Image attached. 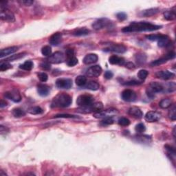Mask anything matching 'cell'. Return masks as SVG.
<instances>
[{"mask_svg": "<svg viewBox=\"0 0 176 176\" xmlns=\"http://www.w3.org/2000/svg\"><path fill=\"white\" fill-rule=\"evenodd\" d=\"M161 28V26L154 25L145 21H140V22H132L129 26L125 27L122 31L125 33L145 32V31L151 32V31L159 30Z\"/></svg>", "mask_w": 176, "mask_h": 176, "instance_id": "obj_1", "label": "cell"}, {"mask_svg": "<svg viewBox=\"0 0 176 176\" xmlns=\"http://www.w3.org/2000/svg\"><path fill=\"white\" fill-rule=\"evenodd\" d=\"M72 102V97L65 93H61L56 95L52 100L51 107H69Z\"/></svg>", "mask_w": 176, "mask_h": 176, "instance_id": "obj_2", "label": "cell"}, {"mask_svg": "<svg viewBox=\"0 0 176 176\" xmlns=\"http://www.w3.org/2000/svg\"><path fill=\"white\" fill-rule=\"evenodd\" d=\"M103 108V103L101 102H96L92 103L91 105L85 107H80L77 109V112L81 113V114H90V113H95L102 110Z\"/></svg>", "mask_w": 176, "mask_h": 176, "instance_id": "obj_3", "label": "cell"}, {"mask_svg": "<svg viewBox=\"0 0 176 176\" xmlns=\"http://www.w3.org/2000/svg\"><path fill=\"white\" fill-rule=\"evenodd\" d=\"M118 111L117 109L114 108L107 109L105 110H101L94 114V117L96 118H112L114 116L118 114Z\"/></svg>", "mask_w": 176, "mask_h": 176, "instance_id": "obj_4", "label": "cell"}, {"mask_svg": "<svg viewBox=\"0 0 176 176\" xmlns=\"http://www.w3.org/2000/svg\"><path fill=\"white\" fill-rule=\"evenodd\" d=\"M112 26V21L107 18H101L98 19L95 22H94L92 24L93 28L96 30H101V29H103L105 28H110Z\"/></svg>", "mask_w": 176, "mask_h": 176, "instance_id": "obj_5", "label": "cell"}, {"mask_svg": "<svg viewBox=\"0 0 176 176\" xmlns=\"http://www.w3.org/2000/svg\"><path fill=\"white\" fill-rule=\"evenodd\" d=\"M94 99L89 94H83L79 96L77 99V104L79 107H85L94 103Z\"/></svg>", "mask_w": 176, "mask_h": 176, "instance_id": "obj_6", "label": "cell"}, {"mask_svg": "<svg viewBox=\"0 0 176 176\" xmlns=\"http://www.w3.org/2000/svg\"><path fill=\"white\" fill-rule=\"evenodd\" d=\"M0 18L2 21L8 23H13L15 21L14 14L13 13V12H11L8 8L0 10Z\"/></svg>", "mask_w": 176, "mask_h": 176, "instance_id": "obj_7", "label": "cell"}, {"mask_svg": "<svg viewBox=\"0 0 176 176\" xmlns=\"http://www.w3.org/2000/svg\"><path fill=\"white\" fill-rule=\"evenodd\" d=\"M175 57V53L174 52H170L169 53H168L162 57L158 58V59L153 61V62L151 63V66H157L159 65H161V64L165 63L167 62L169 60L173 59Z\"/></svg>", "mask_w": 176, "mask_h": 176, "instance_id": "obj_8", "label": "cell"}, {"mask_svg": "<svg viewBox=\"0 0 176 176\" xmlns=\"http://www.w3.org/2000/svg\"><path fill=\"white\" fill-rule=\"evenodd\" d=\"M48 62L53 64H58L65 61V55L61 52H55L48 58Z\"/></svg>", "mask_w": 176, "mask_h": 176, "instance_id": "obj_9", "label": "cell"}, {"mask_svg": "<svg viewBox=\"0 0 176 176\" xmlns=\"http://www.w3.org/2000/svg\"><path fill=\"white\" fill-rule=\"evenodd\" d=\"M121 97L123 101H126V102H133L136 99V94L132 89H127L122 91L121 94Z\"/></svg>", "mask_w": 176, "mask_h": 176, "instance_id": "obj_10", "label": "cell"}, {"mask_svg": "<svg viewBox=\"0 0 176 176\" xmlns=\"http://www.w3.org/2000/svg\"><path fill=\"white\" fill-rule=\"evenodd\" d=\"M4 97L15 103L20 102L21 100V94L17 89H13L10 92H7L4 94Z\"/></svg>", "mask_w": 176, "mask_h": 176, "instance_id": "obj_11", "label": "cell"}, {"mask_svg": "<svg viewBox=\"0 0 176 176\" xmlns=\"http://www.w3.org/2000/svg\"><path fill=\"white\" fill-rule=\"evenodd\" d=\"M101 73H102V68L100 65H96L88 68L86 72V75L91 78L98 77L101 75Z\"/></svg>", "mask_w": 176, "mask_h": 176, "instance_id": "obj_12", "label": "cell"}, {"mask_svg": "<svg viewBox=\"0 0 176 176\" xmlns=\"http://www.w3.org/2000/svg\"><path fill=\"white\" fill-rule=\"evenodd\" d=\"M56 87L59 89H70L72 86V81L70 79H58L56 81Z\"/></svg>", "mask_w": 176, "mask_h": 176, "instance_id": "obj_13", "label": "cell"}, {"mask_svg": "<svg viewBox=\"0 0 176 176\" xmlns=\"http://www.w3.org/2000/svg\"><path fill=\"white\" fill-rule=\"evenodd\" d=\"M104 50H105V51L116 52V53L122 54L127 51V48L121 44H113L111 45L107 48L105 49Z\"/></svg>", "mask_w": 176, "mask_h": 176, "instance_id": "obj_14", "label": "cell"}, {"mask_svg": "<svg viewBox=\"0 0 176 176\" xmlns=\"http://www.w3.org/2000/svg\"><path fill=\"white\" fill-rule=\"evenodd\" d=\"M160 117H161V115L160 113L157 112V111H150L146 113L145 116H144V119L149 122H153L159 120Z\"/></svg>", "mask_w": 176, "mask_h": 176, "instance_id": "obj_15", "label": "cell"}, {"mask_svg": "<svg viewBox=\"0 0 176 176\" xmlns=\"http://www.w3.org/2000/svg\"><path fill=\"white\" fill-rule=\"evenodd\" d=\"M156 77L160 79L169 80L173 79L175 77V74L173 72L169 71V70H162V71L156 72Z\"/></svg>", "mask_w": 176, "mask_h": 176, "instance_id": "obj_16", "label": "cell"}, {"mask_svg": "<svg viewBox=\"0 0 176 176\" xmlns=\"http://www.w3.org/2000/svg\"><path fill=\"white\" fill-rule=\"evenodd\" d=\"M62 40V34L61 32H55L49 39V42L52 46H58Z\"/></svg>", "mask_w": 176, "mask_h": 176, "instance_id": "obj_17", "label": "cell"}, {"mask_svg": "<svg viewBox=\"0 0 176 176\" xmlns=\"http://www.w3.org/2000/svg\"><path fill=\"white\" fill-rule=\"evenodd\" d=\"M129 114L134 117V118L140 119L142 118L143 116V113L140 110V109L137 107H132L130 108L128 111Z\"/></svg>", "mask_w": 176, "mask_h": 176, "instance_id": "obj_18", "label": "cell"}, {"mask_svg": "<svg viewBox=\"0 0 176 176\" xmlns=\"http://www.w3.org/2000/svg\"><path fill=\"white\" fill-rule=\"evenodd\" d=\"M158 41V46L160 48H165V47L169 46L171 44V41L169 39V37L167 35H161Z\"/></svg>", "mask_w": 176, "mask_h": 176, "instance_id": "obj_19", "label": "cell"}, {"mask_svg": "<svg viewBox=\"0 0 176 176\" xmlns=\"http://www.w3.org/2000/svg\"><path fill=\"white\" fill-rule=\"evenodd\" d=\"M17 50H18V48L17 46H12L5 49H2L1 50V52H0V58H2L5 57V56L10 55V54L15 53Z\"/></svg>", "mask_w": 176, "mask_h": 176, "instance_id": "obj_20", "label": "cell"}, {"mask_svg": "<svg viewBox=\"0 0 176 176\" xmlns=\"http://www.w3.org/2000/svg\"><path fill=\"white\" fill-rule=\"evenodd\" d=\"M50 87L48 85H44V84H39L37 86V92L41 96H47L50 93Z\"/></svg>", "mask_w": 176, "mask_h": 176, "instance_id": "obj_21", "label": "cell"}, {"mask_svg": "<svg viewBox=\"0 0 176 176\" xmlns=\"http://www.w3.org/2000/svg\"><path fill=\"white\" fill-rule=\"evenodd\" d=\"M99 57L96 54H88L83 58V63L85 65L93 64L97 62Z\"/></svg>", "mask_w": 176, "mask_h": 176, "instance_id": "obj_22", "label": "cell"}, {"mask_svg": "<svg viewBox=\"0 0 176 176\" xmlns=\"http://www.w3.org/2000/svg\"><path fill=\"white\" fill-rule=\"evenodd\" d=\"M134 138L137 142H140L141 144H149L151 142V136H146V135H138V136H134Z\"/></svg>", "mask_w": 176, "mask_h": 176, "instance_id": "obj_23", "label": "cell"}, {"mask_svg": "<svg viewBox=\"0 0 176 176\" xmlns=\"http://www.w3.org/2000/svg\"><path fill=\"white\" fill-rule=\"evenodd\" d=\"M109 63L112 64V65H125V59L122 57H119L116 55L111 56L109 58Z\"/></svg>", "mask_w": 176, "mask_h": 176, "instance_id": "obj_24", "label": "cell"}, {"mask_svg": "<svg viewBox=\"0 0 176 176\" xmlns=\"http://www.w3.org/2000/svg\"><path fill=\"white\" fill-rule=\"evenodd\" d=\"M149 88L154 93H159L162 92L164 90V87L161 84L158 83V82H152L150 83Z\"/></svg>", "mask_w": 176, "mask_h": 176, "instance_id": "obj_25", "label": "cell"}, {"mask_svg": "<svg viewBox=\"0 0 176 176\" xmlns=\"http://www.w3.org/2000/svg\"><path fill=\"white\" fill-rule=\"evenodd\" d=\"M89 32H90V31L87 28H79L74 30L73 31V32H72V34L76 37H81V36H85V35L89 34Z\"/></svg>", "mask_w": 176, "mask_h": 176, "instance_id": "obj_26", "label": "cell"}, {"mask_svg": "<svg viewBox=\"0 0 176 176\" xmlns=\"http://www.w3.org/2000/svg\"><path fill=\"white\" fill-rule=\"evenodd\" d=\"M85 87L87 88V89H90V90L96 91L99 89L100 85H99V84L97 83V82L91 81H89L88 83L85 84Z\"/></svg>", "mask_w": 176, "mask_h": 176, "instance_id": "obj_27", "label": "cell"}, {"mask_svg": "<svg viewBox=\"0 0 176 176\" xmlns=\"http://www.w3.org/2000/svg\"><path fill=\"white\" fill-rule=\"evenodd\" d=\"M158 12H159V9L156 8H154L147 9V10H145V11H142V14L144 17H151L157 14Z\"/></svg>", "mask_w": 176, "mask_h": 176, "instance_id": "obj_28", "label": "cell"}, {"mask_svg": "<svg viewBox=\"0 0 176 176\" xmlns=\"http://www.w3.org/2000/svg\"><path fill=\"white\" fill-rule=\"evenodd\" d=\"M164 17L168 21H173L175 19L176 15L175 11H167L164 13Z\"/></svg>", "mask_w": 176, "mask_h": 176, "instance_id": "obj_29", "label": "cell"}, {"mask_svg": "<svg viewBox=\"0 0 176 176\" xmlns=\"http://www.w3.org/2000/svg\"><path fill=\"white\" fill-rule=\"evenodd\" d=\"M172 105V101L170 99H164L159 103V106L162 109H167Z\"/></svg>", "mask_w": 176, "mask_h": 176, "instance_id": "obj_30", "label": "cell"}, {"mask_svg": "<svg viewBox=\"0 0 176 176\" xmlns=\"http://www.w3.org/2000/svg\"><path fill=\"white\" fill-rule=\"evenodd\" d=\"M12 114L15 118H21L26 115V112L21 108H15L12 111Z\"/></svg>", "mask_w": 176, "mask_h": 176, "instance_id": "obj_31", "label": "cell"}, {"mask_svg": "<svg viewBox=\"0 0 176 176\" xmlns=\"http://www.w3.org/2000/svg\"><path fill=\"white\" fill-rule=\"evenodd\" d=\"M75 83L79 87L85 85V84L87 83V78L83 75L78 76L75 79Z\"/></svg>", "mask_w": 176, "mask_h": 176, "instance_id": "obj_32", "label": "cell"}, {"mask_svg": "<svg viewBox=\"0 0 176 176\" xmlns=\"http://www.w3.org/2000/svg\"><path fill=\"white\" fill-rule=\"evenodd\" d=\"M28 112L29 114H32V115H38V114H41L44 112V110L43 109L41 108L40 107L38 106H35V107H32L28 109Z\"/></svg>", "mask_w": 176, "mask_h": 176, "instance_id": "obj_33", "label": "cell"}, {"mask_svg": "<svg viewBox=\"0 0 176 176\" xmlns=\"http://www.w3.org/2000/svg\"><path fill=\"white\" fill-rule=\"evenodd\" d=\"M33 68V63L31 61H27L24 62L22 65H20L19 68L22 69L23 70H26V71H30Z\"/></svg>", "mask_w": 176, "mask_h": 176, "instance_id": "obj_34", "label": "cell"}, {"mask_svg": "<svg viewBox=\"0 0 176 176\" xmlns=\"http://www.w3.org/2000/svg\"><path fill=\"white\" fill-rule=\"evenodd\" d=\"M136 60L138 64H143L146 62V56L143 53H138L136 56Z\"/></svg>", "mask_w": 176, "mask_h": 176, "instance_id": "obj_35", "label": "cell"}, {"mask_svg": "<svg viewBox=\"0 0 176 176\" xmlns=\"http://www.w3.org/2000/svg\"><path fill=\"white\" fill-rule=\"evenodd\" d=\"M42 53L45 56H50L52 55V48L49 46L43 47L42 49Z\"/></svg>", "mask_w": 176, "mask_h": 176, "instance_id": "obj_36", "label": "cell"}, {"mask_svg": "<svg viewBox=\"0 0 176 176\" xmlns=\"http://www.w3.org/2000/svg\"><path fill=\"white\" fill-rule=\"evenodd\" d=\"M25 54H26V53H19L17 54H15V55H12L11 56H10V57L6 58L5 61L10 62L13 61H15L17 59H19V58L23 57V56H25Z\"/></svg>", "mask_w": 176, "mask_h": 176, "instance_id": "obj_37", "label": "cell"}, {"mask_svg": "<svg viewBox=\"0 0 176 176\" xmlns=\"http://www.w3.org/2000/svg\"><path fill=\"white\" fill-rule=\"evenodd\" d=\"M146 127L145 125L143 123H139V124L136 125L135 127V131L138 133V134H142L145 132Z\"/></svg>", "mask_w": 176, "mask_h": 176, "instance_id": "obj_38", "label": "cell"}, {"mask_svg": "<svg viewBox=\"0 0 176 176\" xmlns=\"http://www.w3.org/2000/svg\"><path fill=\"white\" fill-rule=\"evenodd\" d=\"M175 111H176L175 105H173V106L171 107V109H170L169 111V118L171 119L172 120H175V119H176Z\"/></svg>", "mask_w": 176, "mask_h": 176, "instance_id": "obj_39", "label": "cell"}, {"mask_svg": "<svg viewBox=\"0 0 176 176\" xmlns=\"http://www.w3.org/2000/svg\"><path fill=\"white\" fill-rule=\"evenodd\" d=\"M118 123L119 125H120V126L126 127V126H128V125H130V121L128 118H125V117H121L120 118H119Z\"/></svg>", "mask_w": 176, "mask_h": 176, "instance_id": "obj_40", "label": "cell"}, {"mask_svg": "<svg viewBox=\"0 0 176 176\" xmlns=\"http://www.w3.org/2000/svg\"><path fill=\"white\" fill-rule=\"evenodd\" d=\"M165 148L166 149V150L167 151L168 154H169L171 156V158H174L175 157V149L173 147H172L171 146L168 145V144H166L165 146Z\"/></svg>", "mask_w": 176, "mask_h": 176, "instance_id": "obj_41", "label": "cell"}, {"mask_svg": "<svg viewBox=\"0 0 176 176\" xmlns=\"http://www.w3.org/2000/svg\"><path fill=\"white\" fill-rule=\"evenodd\" d=\"M149 74V72L147 70H140L139 72H138V79L140 80H144L147 77Z\"/></svg>", "mask_w": 176, "mask_h": 176, "instance_id": "obj_42", "label": "cell"}, {"mask_svg": "<svg viewBox=\"0 0 176 176\" xmlns=\"http://www.w3.org/2000/svg\"><path fill=\"white\" fill-rule=\"evenodd\" d=\"M78 63V59L77 58H76L75 56H72V57H70L68 58L67 64L70 67H73V66L76 65Z\"/></svg>", "mask_w": 176, "mask_h": 176, "instance_id": "obj_43", "label": "cell"}, {"mask_svg": "<svg viewBox=\"0 0 176 176\" xmlns=\"http://www.w3.org/2000/svg\"><path fill=\"white\" fill-rule=\"evenodd\" d=\"M12 68V65L8 61L2 62L0 64V70L1 71H6V70Z\"/></svg>", "mask_w": 176, "mask_h": 176, "instance_id": "obj_44", "label": "cell"}, {"mask_svg": "<svg viewBox=\"0 0 176 176\" xmlns=\"http://www.w3.org/2000/svg\"><path fill=\"white\" fill-rule=\"evenodd\" d=\"M40 67L42 70H46V71H47V70H50L51 69V65H50V63L48 61H44L41 63Z\"/></svg>", "mask_w": 176, "mask_h": 176, "instance_id": "obj_45", "label": "cell"}, {"mask_svg": "<svg viewBox=\"0 0 176 176\" xmlns=\"http://www.w3.org/2000/svg\"><path fill=\"white\" fill-rule=\"evenodd\" d=\"M113 123H114V120L112 118H106L101 121V125L103 126H106V125H110Z\"/></svg>", "mask_w": 176, "mask_h": 176, "instance_id": "obj_46", "label": "cell"}, {"mask_svg": "<svg viewBox=\"0 0 176 176\" xmlns=\"http://www.w3.org/2000/svg\"><path fill=\"white\" fill-rule=\"evenodd\" d=\"M38 78L40 80V81L46 82L48 81V74L45 73V72H40V73L38 74Z\"/></svg>", "mask_w": 176, "mask_h": 176, "instance_id": "obj_47", "label": "cell"}, {"mask_svg": "<svg viewBox=\"0 0 176 176\" xmlns=\"http://www.w3.org/2000/svg\"><path fill=\"white\" fill-rule=\"evenodd\" d=\"M161 35L162 34H149L146 35V38L150 41H156L159 39Z\"/></svg>", "mask_w": 176, "mask_h": 176, "instance_id": "obj_48", "label": "cell"}, {"mask_svg": "<svg viewBox=\"0 0 176 176\" xmlns=\"http://www.w3.org/2000/svg\"><path fill=\"white\" fill-rule=\"evenodd\" d=\"M116 17H117V19H118L119 21H125V19H127V15H126V13H123V12H120V13H119L117 14Z\"/></svg>", "mask_w": 176, "mask_h": 176, "instance_id": "obj_49", "label": "cell"}, {"mask_svg": "<svg viewBox=\"0 0 176 176\" xmlns=\"http://www.w3.org/2000/svg\"><path fill=\"white\" fill-rule=\"evenodd\" d=\"M54 118H77V116H74V115L71 114H57L54 116Z\"/></svg>", "mask_w": 176, "mask_h": 176, "instance_id": "obj_50", "label": "cell"}, {"mask_svg": "<svg viewBox=\"0 0 176 176\" xmlns=\"http://www.w3.org/2000/svg\"><path fill=\"white\" fill-rule=\"evenodd\" d=\"M175 88L176 85L174 82H171V83H169L168 84V91H169V92H173L175 90Z\"/></svg>", "mask_w": 176, "mask_h": 176, "instance_id": "obj_51", "label": "cell"}, {"mask_svg": "<svg viewBox=\"0 0 176 176\" xmlns=\"http://www.w3.org/2000/svg\"><path fill=\"white\" fill-rule=\"evenodd\" d=\"M20 3L21 4L26 6H30L31 5L33 4L34 1H32V0H21L20 1Z\"/></svg>", "mask_w": 176, "mask_h": 176, "instance_id": "obj_52", "label": "cell"}, {"mask_svg": "<svg viewBox=\"0 0 176 176\" xmlns=\"http://www.w3.org/2000/svg\"><path fill=\"white\" fill-rule=\"evenodd\" d=\"M140 83H140V81H136V80H132V81L126 82V83H125V85H139V84H140Z\"/></svg>", "mask_w": 176, "mask_h": 176, "instance_id": "obj_53", "label": "cell"}, {"mask_svg": "<svg viewBox=\"0 0 176 176\" xmlns=\"http://www.w3.org/2000/svg\"><path fill=\"white\" fill-rule=\"evenodd\" d=\"M113 76H114V74L111 71H106L104 74L105 78L107 79H111L113 77Z\"/></svg>", "mask_w": 176, "mask_h": 176, "instance_id": "obj_54", "label": "cell"}, {"mask_svg": "<svg viewBox=\"0 0 176 176\" xmlns=\"http://www.w3.org/2000/svg\"><path fill=\"white\" fill-rule=\"evenodd\" d=\"M66 55H67L68 58L70 57H72V56H74V52L73 50L72 49H68V50L66 51Z\"/></svg>", "mask_w": 176, "mask_h": 176, "instance_id": "obj_55", "label": "cell"}, {"mask_svg": "<svg viewBox=\"0 0 176 176\" xmlns=\"http://www.w3.org/2000/svg\"><path fill=\"white\" fill-rule=\"evenodd\" d=\"M146 94H147V96L151 99H152V98L154 97V95H155V93L153 92H152L151 90V89L149 87H148V89H146Z\"/></svg>", "mask_w": 176, "mask_h": 176, "instance_id": "obj_56", "label": "cell"}, {"mask_svg": "<svg viewBox=\"0 0 176 176\" xmlns=\"http://www.w3.org/2000/svg\"><path fill=\"white\" fill-rule=\"evenodd\" d=\"M125 67L129 68V69H131V70L134 69V68H135V65L134 63H133L132 62L127 63L125 64Z\"/></svg>", "mask_w": 176, "mask_h": 176, "instance_id": "obj_57", "label": "cell"}, {"mask_svg": "<svg viewBox=\"0 0 176 176\" xmlns=\"http://www.w3.org/2000/svg\"><path fill=\"white\" fill-rule=\"evenodd\" d=\"M7 105V103L5 101H4V100H1V103H0V107L1 108H3V107H6Z\"/></svg>", "mask_w": 176, "mask_h": 176, "instance_id": "obj_58", "label": "cell"}, {"mask_svg": "<svg viewBox=\"0 0 176 176\" xmlns=\"http://www.w3.org/2000/svg\"><path fill=\"white\" fill-rule=\"evenodd\" d=\"M6 174L4 173L3 171H0V176H6Z\"/></svg>", "mask_w": 176, "mask_h": 176, "instance_id": "obj_59", "label": "cell"}, {"mask_svg": "<svg viewBox=\"0 0 176 176\" xmlns=\"http://www.w3.org/2000/svg\"><path fill=\"white\" fill-rule=\"evenodd\" d=\"M175 127H174L173 128V137H174V138H175Z\"/></svg>", "mask_w": 176, "mask_h": 176, "instance_id": "obj_60", "label": "cell"}]
</instances>
